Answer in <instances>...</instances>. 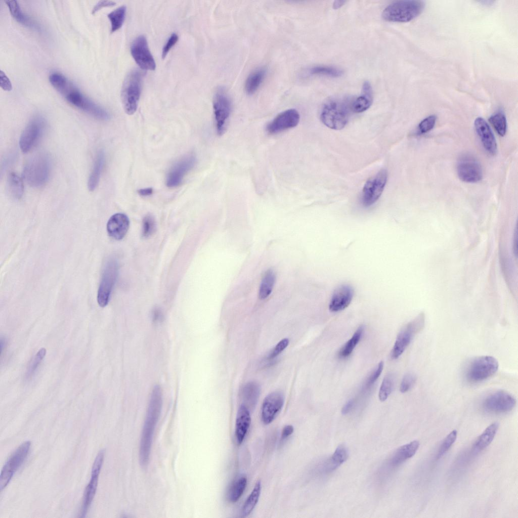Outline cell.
I'll return each instance as SVG.
<instances>
[{
	"instance_id": "9",
	"label": "cell",
	"mask_w": 518,
	"mask_h": 518,
	"mask_svg": "<svg viewBox=\"0 0 518 518\" xmlns=\"http://www.w3.org/2000/svg\"><path fill=\"white\" fill-rule=\"evenodd\" d=\"M118 272L117 262L113 258L109 259L103 268L101 282L97 294V301L101 307L108 304Z\"/></svg>"
},
{
	"instance_id": "2",
	"label": "cell",
	"mask_w": 518,
	"mask_h": 518,
	"mask_svg": "<svg viewBox=\"0 0 518 518\" xmlns=\"http://www.w3.org/2000/svg\"><path fill=\"white\" fill-rule=\"evenodd\" d=\"M58 92L71 104L95 118L102 120L110 118L105 109L85 97L69 80Z\"/></svg>"
},
{
	"instance_id": "50",
	"label": "cell",
	"mask_w": 518,
	"mask_h": 518,
	"mask_svg": "<svg viewBox=\"0 0 518 518\" xmlns=\"http://www.w3.org/2000/svg\"><path fill=\"white\" fill-rule=\"evenodd\" d=\"M0 85L5 91H9L12 89V83L9 78L2 70H0Z\"/></svg>"
},
{
	"instance_id": "35",
	"label": "cell",
	"mask_w": 518,
	"mask_h": 518,
	"mask_svg": "<svg viewBox=\"0 0 518 518\" xmlns=\"http://www.w3.org/2000/svg\"><path fill=\"white\" fill-rule=\"evenodd\" d=\"M364 326L358 328L352 337L340 349L338 355L340 358H346L350 356L361 338L364 332Z\"/></svg>"
},
{
	"instance_id": "20",
	"label": "cell",
	"mask_w": 518,
	"mask_h": 518,
	"mask_svg": "<svg viewBox=\"0 0 518 518\" xmlns=\"http://www.w3.org/2000/svg\"><path fill=\"white\" fill-rule=\"evenodd\" d=\"M300 119L298 112L295 109L285 110L277 115L267 126L270 134H276L296 126Z\"/></svg>"
},
{
	"instance_id": "27",
	"label": "cell",
	"mask_w": 518,
	"mask_h": 518,
	"mask_svg": "<svg viewBox=\"0 0 518 518\" xmlns=\"http://www.w3.org/2000/svg\"><path fill=\"white\" fill-rule=\"evenodd\" d=\"M5 3L11 15L17 22L28 27L37 28L31 19L22 10L17 1H7Z\"/></svg>"
},
{
	"instance_id": "41",
	"label": "cell",
	"mask_w": 518,
	"mask_h": 518,
	"mask_svg": "<svg viewBox=\"0 0 518 518\" xmlns=\"http://www.w3.org/2000/svg\"><path fill=\"white\" fill-rule=\"evenodd\" d=\"M156 223L154 217L150 214L144 217L142 221V235L144 238H148L155 232Z\"/></svg>"
},
{
	"instance_id": "40",
	"label": "cell",
	"mask_w": 518,
	"mask_h": 518,
	"mask_svg": "<svg viewBox=\"0 0 518 518\" xmlns=\"http://www.w3.org/2000/svg\"><path fill=\"white\" fill-rule=\"evenodd\" d=\"M394 383V377L392 374H387L384 377L378 393L380 401L383 402L387 399L393 389Z\"/></svg>"
},
{
	"instance_id": "10",
	"label": "cell",
	"mask_w": 518,
	"mask_h": 518,
	"mask_svg": "<svg viewBox=\"0 0 518 518\" xmlns=\"http://www.w3.org/2000/svg\"><path fill=\"white\" fill-rule=\"evenodd\" d=\"M213 108L217 133L222 135L231 111L230 99L224 89L219 88L214 96Z\"/></svg>"
},
{
	"instance_id": "4",
	"label": "cell",
	"mask_w": 518,
	"mask_h": 518,
	"mask_svg": "<svg viewBox=\"0 0 518 518\" xmlns=\"http://www.w3.org/2000/svg\"><path fill=\"white\" fill-rule=\"evenodd\" d=\"M350 109L351 105H349L346 101L330 100L322 107L320 113L321 120L331 129L341 130L348 122Z\"/></svg>"
},
{
	"instance_id": "51",
	"label": "cell",
	"mask_w": 518,
	"mask_h": 518,
	"mask_svg": "<svg viewBox=\"0 0 518 518\" xmlns=\"http://www.w3.org/2000/svg\"><path fill=\"white\" fill-rule=\"evenodd\" d=\"M115 4L114 2L111 1H100L93 8L92 13L94 14L103 7L113 6Z\"/></svg>"
},
{
	"instance_id": "5",
	"label": "cell",
	"mask_w": 518,
	"mask_h": 518,
	"mask_svg": "<svg viewBox=\"0 0 518 518\" xmlns=\"http://www.w3.org/2000/svg\"><path fill=\"white\" fill-rule=\"evenodd\" d=\"M51 169V161L46 153H39L31 158L25 164L23 177L32 187L43 186L48 181Z\"/></svg>"
},
{
	"instance_id": "55",
	"label": "cell",
	"mask_w": 518,
	"mask_h": 518,
	"mask_svg": "<svg viewBox=\"0 0 518 518\" xmlns=\"http://www.w3.org/2000/svg\"><path fill=\"white\" fill-rule=\"evenodd\" d=\"M346 1H336L333 3V7L334 9H338L344 4Z\"/></svg>"
},
{
	"instance_id": "48",
	"label": "cell",
	"mask_w": 518,
	"mask_h": 518,
	"mask_svg": "<svg viewBox=\"0 0 518 518\" xmlns=\"http://www.w3.org/2000/svg\"><path fill=\"white\" fill-rule=\"evenodd\" d=\"M416 381L415 376L412 373L406 374L403 378L400 386V391L402 393L408 392L413 386Z\"/></svg>"
},
{
	"instance_id": "17",
	"label": "cell",
	"mask_w": 518,
	"mask_h": 518,
	"mask_svg": "<svg viewBox=\"0 0 518 518\" xmlns=\"http://www.w3.org/2000/svg\"><path fill=\"white\" fill-rule=\"evenodd\" d=\"M457 171L459 179L467 183H477L482 178L480 164L473 157L464 156L458 160Z\"/></svg>"
},
{
	"instance_id": "46",
	"label": "cell",
	"mask_w": 518,
	"mask_h": 518,
	"mask_svg": "<svg viewBox=\"0 0 518 518\" xmlns=\"http://www.w3.org/2000/svg\"><path fill=\"white\" fill-rule=\"evenodd\" d=\"M437 117L434 115L427 116L423 119L418 125V130L421 133L430 131L435 126Z\"/></svg>"
},
{
	"instance_id": "52",
	"label": "cell",
	"mask_w": 518,
	"mask_h": 518,
	"mask_svg": "<svg viewBox=\"0 0 518 518\" xmlns=\"http://www.w3.org/2000/svg\"><path fill=\"white\" fill-rule=\"evenodd\" d=\"M294 428L292 425H286L282 429L281 439L284 440L290 436L293 432Z\"/></svg>"
},
{
	"instance_id": "19",
	"label": "cell",
	"mask_w": 518,
	"mask_h": 518,
	"mask_svg": "<svg viewBox=\"0 0 518 518\" xmlns=\"http://www.w3.org/2000/svg\"><path fill=\"white\" fill-rule=\"evenodd\" d=\"M196 158L193 154L182 158L174 164L169 170L166 179V185L173 188L179 185L186 174L194 166Z\"/></svg>"
},
{
	"instance_id": "36",
	"label": "cell",
	"mask_w": 518,
	"mask_h": 518,
	"mask_svg": "<svg viewBox=\"0 0 518 518\" xmlns=\"http://www.w3.org/2000/svg\"><path fill=\"white\" fill-rule=\"evenodd\" d=\"M126 8L125 6H120L107 15L111 23V32L113 33L120 28L123 23L125 17Z\"/></svg>"
},
{
	"instance_id": "39",
	"label": "cell",
	"mask_w": 518,
	"mask_h": 518,
	"mask_svg": "<svg viewBox=\"0 0 518 518\" xmlns=\"http://www.w3.org/2000/svg\"><path fill=\"white\" fill-rule=\"evenodd\" d=\"M489 121L500 136H504L506 132L507 122L505 114L498 111L491 115Z\"/></svg>"
},
{
	"instance_id": "43",
	"label": "cell",
	"mask_w": 518,
	"mask_h": 518,
	"mask_svg": "<svg viewBox=\"0 0 518 518\" xmlns=\"http://www.w3.org/2000/svg\"><path fill=\"white\" fill-rule=\"evenodd\" d=\"M46 354V350L45 348H41L36 354L35 356L33 358L32 361L30 362L27 370L26 374V378H29L35 372L36 370L45 356Z\"/></svg>"
},
{
	"instance_id": "49",
	"label": "cell",
	"mask_w": 518,
	"mask_h": 518,
	"mask_svg": "<svg viewBox=\"0 0 518 518\" xmlns=\"http://www.w3.org/2000/svg\"><path fill=\"white\" fill-rule=\"evenodd\" d=\"M178 35H177V34L175 33H172L170 36V37H169L168 39L167 40V41H166V44H165L164 46L162 49V57L163 59H164L165 57V56L167 55V53L169 52L171 48H172L173 46L177 43V42L178 40Z\"/></svg>"
},
{
	"instance_id": "28",
	"label": "cell",
	"mask_w": 518,
	"mask_h": 518,
	"mask_svg": "<svg viewBox=\"0 0 518 518\" xmlns=\"http://www.w3.org/2000/svg\"><path fill=\"white\" fill-rule=\"evenodd\" d=\"M104 160V153L102 151L99 152L95 158L93 168L88 179V187L91 191H93L99 183Z\"/></svg>"
},
{
	"instance_id": "13",
	"label": "cell",
	"mask_w": 518,
	"mask_h": 518,
	"mask_svg": "<svg viewBox=\"0 0 518 518\" xmlns=\"http://www.w3.org/2000/svg\"><path fill=\"white\" fill-rule=\"evenodd\" d=\"M45 127L46 122L41 116H35L30 120L20 138L19 145L22 152H29L37 144Z\"/></svg>"
},
{
	"instance_id": "42",
	"label": "cell",
	"mask_w": 518,
	"mask_h": 518,
	"mask_svg": "<svg viewBox=\"0 0 518 518\" xmlns=\"http://www.w3.org/2000/svg\"><path fill=\"white\" fill-rule=\"evenodd\" d=\"M457 432L456 430H452L444 439L439 449L436 456L437 459L441 458L449 450L457 438Z\"/></svg>"
},
{
	"instance_id": "25",
	"label": "cell",
	"mask_w": 518,
	"mask_h": 518,
	"mask_svg": "<svg viewBox=\"0 0 518 518\" xmlns=\"http://www.w3.org/2000/svg\"><path fill=\"white\" fill-rule=\"evenodd\" d=\"M251 416L248 408L242 404L238 408L235 422V437L238 444L244 441L251 423Z\"/></svg>"
},
{
	"instance_id": "45",
	"label": "cell",
	"mask_w": 518,
	"mask_h": 518,
	"mask_svg": "<svg viewBox=\"0 0 518 518\" xmlns=\"http://www.w3.org/2000/svg\"><path fill=\"white\" fill-rule=\"evenodd\" d=\"M383 368V362L382 361L380 362L375 370L371 374L369 377L366 380L363 389L364 391H366L370 388L371 386L374 383L379 376L380 375Z\"/></svg>"
},
{
	"instance_id": "3",
	"label": "cell",
	"mask_w": 518,
	"mask_h": 518,
	"mask_svg": "<svg viewBox=\"0 0 518 518\" xmlns=\"http://www.w3.org/2000/svg\"><path fill=\"white\" fill-rule=\"evenodd\" d=\"M424 2L416 0H402L392 3L382 11L383 19L391 22H407L419 15L424 8Z\"/></svg>"
},
{
	"instance_id": "21",
	"label": "cell",
	"mask_w": 518,
	"mask_h": 518,
	"mask_svg": "<svg viewBox=\"0 0 518 518\" xmlns=\"http://www.w3.org/2000/svg\"><path fill=\"white\" fill-rule=\"evenodd\" d=\"M354 295L352 287L343 284L335 289L331 298L329 309L332 312L341 311L349 306Z\"/></svg>"
},
{
	"instance_id": "54",
	"label": "cell",
	"mask_w": 518,
	"mask_h": 518,
	"mask_svg": "<svg viewBox=\"0 0 518 518\" xmlns=\"http://www.w3.org/2000/svg\"><path fill=\"white\" fill-rule=\"evenodd\" d=\"M153 190L152 188H146L144 189H141L138 191V193L144 196H149L153 193Z\"/></svg>"
},
{
	"instance_id": "29",
	"label": "cell",
	"mask_w": 518,
	"mask_h": 518,
	"mask_svg": "<svg viewBox=\"0 0 518 518\" xmlns=\"http://www.w3.org/2000/svg\"><path fill=\"white\" fill-rule=\"evenodd\" d=\"M499 424L494 422L489 425L476 441L473 448L476 452H480L488 447L493 440L498 430Z\"/></svg>"
},
{
	"instance_id": "7",
	"label": "cell",
	"mask_w": 518,
	"mask_h": 518,
	"mask_svg": "<svg viewBox=\"0 0 518 518\" xmlns=\"http://www.w3.org/2000/svg\"><path fill=\"white\" fill-rule=\"evenodd\" d=\"M498 362L493 357L483 356L472 360L466 370V377L470 382L483 381L493 376L497 371Z\"/></svg>"
},
{
	"instance_id": "32",
	"label": "cell",
	"mask_w": 518,
	"mask_h": 518,
	"mask_svg": "<svg viewBox=\"0 0 518 518\" xmlns=\"http://www.w3.org/2000/svg\"><path fill=\"white\" fill-rule=\"evenodd\" d=\"M247 485V479L244 476L237 478L232 484L227 494V497L231 502H236L243 494Z\"/></svg>"
},
{
	"instance_id": "6",
	"label": "cell",
	"mask_w": 518,
	"mask_h": 518,
	"mask_svg": "<svg viewBox=\"0 0 518 518\" xmlns=\"http://www.w3.org/2000/svg\"><path fill=\"white\" fill-rule=\"evenodd\" d=\"M143 74L138 69L131 70L125 77L121 91V99L125 113L133 114L140 99Z\"/></svg>"
},
{
	"instance_id": "47",
	"label": "cell",
	"mask_w": 518,
	"mask_h": 518,
	"mask_svg": "<svg viewBox=\"0 0 518 518\" xmlns=\"http://www.w3.org/2000/svg\"><path fill=\"white\" fill-rule=\"evenodd\" d=\"M289 343L288 338H285L281 340L269 353L267 359H273L281 354L288 346Z\"/></svg>"
},
{
	"instance_id": "44",
	"label": "cell",
	"mask_w": 518,
	"mask_h": 518,
	"mask_svg": "<svg viewBox=\"0 0 518 518\" xmlns=\"http://www.w3.org/2000/svg\"><path fill=\"white\" fill-rule=\"evenodd\" d=\"M348 456V449L344 445H341L337 447L330 457L337 465L339 466L347 460Z\"/></svg>"
},
{
	"instance_id": "8",
	"label": "cell",
	"mask_w": 518,
	"mask_h": 518,
	"mask_svg": "<svg viewBox=\"0 0 518 518\" xmlns=\"http://www.w3.org/2000/svg\"><path fill=\"white\" fill-rule=\"evenodd\" d=\"M31 443L26 441L20 445L11 455L5 463L0 476V490H3L16 472L25 461L28 455Z\"/></svg>"
},
{
	"instance_id": "53",
	"label": "cell",
	"mask_w": 518,
	"mask_h": 518,
	"mask_svg": "<svg viewBox=\"0 0 518 518\" xmlns=\"http://www.w3.org/2000/svg\"><path fill=\"white\" fill-rule=\"evenodd\" d=\"M355 404V401L352 399L349 400L343 406L341 409V413L342 414H348L353 408Z\"/></svg>"
},
{
	"instance_id": "33",
	"label": "cell",
	"mask_w": 518,
	"mask_h": 518,
	"mask_svg": "<svg viewBox=\"0 0 518 518\" xmlns=\"http://www.w3.org/2000/svg\"><path fill=\"white\" fill-rule=\"evenodd\" d=\"M276 280V276L273 271L269 270L264 274L262 279L258 291V297L261 299L267 298L271 293Z\"/></svg>"
},
{
	"instance_id": "26",
	"label": "cell",
	"mask_w": 518,
	"mask_h": 518,
	"mask_svg": "<svg viewBox=\"0 0 518 518\" xmlns=\"http://www.w3.org/2000/svg\"><path fill=\"white\" fill-rule=\"evenodd\" d=\"M373 102V92L370 82L366 81L362 85V94L351 104V109L355 113H362L370 108Z\"/></svg>"
},
{
	"instance_id": "14",
	"label": "cell",
	"mask_w": 518,
	"mask_h": 518,
	"mask_svg": "<svg viewBox=\"0 0 518 518\" xmlns=\"http://www.w3.org/2000/svg\"><path fill=\"white\" fill-rule=\"evenodd\" d=\"M105 451L101 450L98 453L93 464L91 477L90 482L86 487L83 496L80 517H84L90 507L98 486L99 476L103 463Z\"/></svg>"
},
{
	"instance_id": "1",
	"label": "cell",
	"mask_w": 518,
	"mask_h": 518,
	"mask_svg": "<svg viewBox=\"0 0 518 518\" xmlns=\"http://www.w3.org/2000/svg\"><path fill=\"white\" fill-rule=\"evenodd\" d=\"M162 405V391L157 385L154 387L150 396L140 440L139 462L143 467L147 466L149 460L154 433Z\"/></svg>"
},
{
	"instance_id": "22",
	"label": "cell",
	"mask_w": 518,
	"mask_h": 518,
	"mask_svg": "<svg viewBox=\"0 0 518 518\" xmlns=\"http://www.w3.org/2000/svg\"><path fill=\"white\" fill-rule=\"evenodd\" d=\"M130 227V221L126 215L117 213L112 215L107 223L108 235L116 240H121L125 236Z\"/></svg>"
},
{
	"instance_id": "15",
	"label": "cell",
	"mask_w": 518,
	"mask_h": 518,
	"mask_svg": "<svg viewBox=\"0 0 518 518\" xmlns=\"http://www.w3.org/2000/svg\"><path fill=\"white\" fill-rule=\"evenodd\" d=\"M516 404L514 397L504 391H496L489 395L483 404L485 411L493 413H502L511 411Z\"/></svg>"
},
{
	"instance_id": "16",
	"label": "cell",
	"mask_w": 518,
	"mask_h": 518,
	"mask_svg": "<svg viewBox=\"0 0 518 518\" xmlns=\"http://www.w3.org/2000/svg\"><path fill=\"white\" fill-rule=\"evenodd\" d=\"M131 53L136 63L142 69L154 70L156 63L144 35L138 36L132 42Z\"/></svg>"
},
{
	"instance_id": "34",
	"label": "cell",
	"mask_w": 518,
	"mask_h": 518,
	"mask_svg": "<svg viewBox=\"0 0 518 518\" xmlns=\"http://www.w3.org/2000/svg\"><path fill=\"white\" fill-rule=\"evenodd\" d=\"M260 388L255 382L251 381L246 383L242 390V398L244 405L254 406L257 402L260 396Z\"/></svg>"
},
{
	"instance_id": "11",
	"label": "cell",
	"mask_w": 518,
	"mask_h": 518,
	"mask_svg": "<svg viewBox=\"0 0 518 518\" xmlns=\"http://www.w3.org/2000/svg\"><path fill=\"white\" fill-rule=\"evenodd\" d=\"M424 326V317L420 315L413 321L406 325L398 334L392 351L391 357L398 359L405 351L413 337L420 331Z\"/></svg>"
},
{
	"instance_id": "31",
	"label": "cell",
	"mask_w": 518,
	"mask_h": 518,
	"mask_svg": "<svg viewBox=\"0 0 518 518\" xmlns=\"http://www.w3.org/2000/svg\"><path fill=\"white\" fill-rule=\"evenodd\" d=\"M261 492V482L257 481L245 500L241 510V516L243 517L248 516L257 504Z\"/></svg>"
},
{
	"instance_id": "30",
	"label": "cell",
	"mask_w": 518,
	"mask_h": 518,
	"mask_svg": "<svg viewBox=\"0 0 518 518\" xmlns=\"http://www.w3.org/2000/svg\"><path fill=\"white\" fill-rule=\"evenodd\" d=\"M266 74V68L260 67L248 75L245 83V90L248 94H252L256 92L262 84Z\"/></svg>"
},
{
	"instance_id": "18",
	"label": "cell",
	"mask_w": 518,
	"mask_h": 518,
	"mask_svg": "<svg viewBox=\"0 0 518 518\" xmlns=\"http://www.w3.org/2000/svg\"><path fill=\"white\" fill-rule=\"evenodd\" d=\"M284 402L282 393H271L264 399L261 408V418L265 424L271 423L281 410Z\"/></svg>"
},
{
	"instance_id": "37",
	"label": "cell",
	"mask_w": 518,
	"mask_h": 518,
	"mask_svg": "<svg viewBox=\"0 0 518 518\" xmlns=\"http://www.w3.org/2000/svg\"><path fill=\"white\" fill-rule=\"evenodd\" d=\"M8 190L16 199L20 198L23 193L24 187L21 179L16 174L11 173L8 179Z\"/></svg>"
},
{
	"instance_id": "23",
	"label": "cell",
	"mask_w": 518,
	"mask_h": 518,
	"mask_svg": "<svg viewBox=\"0 0 518 518\" xmlns=\"http://www.w3.org/2000/svg\"><path fill=\"white\" fill-rule=\"evenodd\" d=\"M476 131L486 150L492 155L497 152V144L494 135L487 122L482 117L474 121Z\"/></svg>"
},
{
	"instance_id": "38",
	"label": "cell",
	"mask_w": 518,
	"mask_h": 518,
	"mask_svg": "<svg viewBox=\"0 0 518 518\" xmlns=\"http://www.w3.org/2000/svg\"><path fill=\"white\" fill-rule=\"evenodd\" d=\"M308 73L312 75H323L337 77L342 75V70L337 68L328 66H316L311 68Z\"/></svg>"
},
{
	"instance_id": "24",
	"label": "cell",
	"mask_w": 518,
	"mask_h": 518,
	"mask_svg": "<svg viewBox=\"0 0 518 518\" xmlns=\"http://www.w3.org/2000/svg\"><path fill=\"white\" fill-rule=\"evenodd\" d=\"M419 447L418 441H413L399 447L386 462L384 469L390 470L399 466L413 456Z\"/></svg>"
},
{
	"instance_id": "12",
	"label": "cell",
	"mask_w": 518,
	"mask_h": 518,
	"mask_svg": "<svg viewBox=\"0 0 518 518\" xmlns=\"http://www.w3.org/2000/svg\"><path fill=\"white\" fill-rule=\"evenodd\" d=\"M387 180V170L381 169L366 181L363 188L361 198L364 206H371L377 201L384 189Z\"/></svg>"
}]
</instances>
